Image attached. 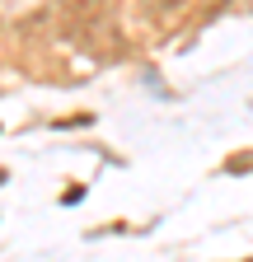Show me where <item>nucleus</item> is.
<instances>
[{
  "instance_id": "nucleus-1",
  "label": "nucleus",
  "mask_w": 253,
  "mask_h": 262,
  "mask_svg": "<svg viewBox=\"0 0 253 262\" xmlns=\"http://www.w3.org/2000/svg\"><path fill=\"white\" fill-rule=\"evenodd\" d=\"M0 178H5V173H0Z\"/></svg>"
}]
</instances>
